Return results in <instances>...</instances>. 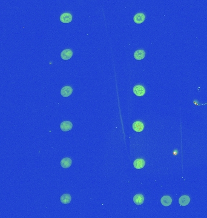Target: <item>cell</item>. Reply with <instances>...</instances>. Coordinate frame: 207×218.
I'll list each match as a JSON object with an SVG mask.
<instances>
[{
    "label": "cell",
    "instance_id": "4",
    "mask_svg": "<svg viewBox=\"0 0 207 218\" xmlns=\"http://www.w3.org/2000/svg\"><path fill=\"white\" fill-rule=\"evenodd\" d=\"M60 21L63 23H69L72 21V15L70 13H63L60 15Z\"/></svg>",
    "mask_w": 207,
    "mask_h": 218
},
{
    "label": "cell",
    "instance_id": "11",
    "mask_svg": "<svg viewBox=\"0 0 207 218\" xmlns=\"http://www.w3.org/2000/svg\"><path fill=\"white\" fill-rule=\"evenodd\" d=\"M146 165V161L143 159H137L133 162L134 167L136 169H142Z\"/></svg>",
    "mask_w": 207,
    "mask_h": 218
},
{
    "label": "cell",
    "instance_id": "3",
    "mask_svg": "<svg viewBox=\"0 0 207 218\" xmlns=\"http://www.w3.org/2000/svg\"><path fill=\"white\" fill-rule=\"evenodd\" d=\"M73 88L71 86H66L63 87L61 90V95L63 97H68L72 94Z\"/></svg>",
    "mask_w": 207,
    "mask_h": 218
},
{
    "label": "cell",
    "instance_id": "14",
    "mask_svg": "<svg viewBox=\"0 0 207 218\" xmlns=\"http://www.w3.org/2000/svg\"><path fill=\"white\" fill-rule=\"evenodd\" d=\"M72 201V197L69 194H64L60 197V201L63 204H68Z\"/></svg>",
    "mask_w": 207,
    "mask_h": 218
},
{
    "label": "cell",
    "instance_id": "8",
    "mask_svg": "<svg viewBox=\"0 0 207 218\" xmlns=\"http://www.w3.org/2000/svg\"><path fill=\"white\" fill-rule=\"evenodd\" d=\"M145 19H146V16L143 13H136L133 18L134 22L136 24L142 23L145 21Z\"/></svg>",
    "mask_w": 207,
    "mask_h": 218
},
{
    "label": "cell",
    "instance_id": "2",
    "mask_svg": "<svg viewBox=\"0 0 207 218\" xmlns=\"http://www.w3.org/2000/svg\"><path fill=\"white\" fill-rule=\"evenodd\" d=\"M73 127V124L72 122L66 121L61 122L60 124V128L61 130L63 132H68L70 131L72 129Z\"/></svg>",
    "mask_w": 207,
    "mask_h": 218
},
{
    "label": "cell",
    "instance_id": "12",
    "mask_svg": "<svg viewBox=\"0 0 207 218\" xmlns=\"http://www.w3.org/2000/svg\"><path fill=\"white\" fill-rule=\"evenodd\" d=\"M133 202L137 206H140L144 202V197L142 195L137 194L134 196L133 197Z\"/></svg>",
    "mask_w": 207,
    "mask_h": 218
},
{
    "label": "cell",
    "instance_id": "13",
    "mask_svg": "<svg viewBox=\"0 0 207 218\" xmlns=\"http://www.w3.org/2000/svg\"><path fill=\"white\" fill-rule=\"evenodd\" d=\"M146 57V52L144 50H137L134 53V58L136 60H142Z\"/></svg>",
    "mask_w": 207,
    "mask_h": 218
},
{
    "label": "cell",
    "instance_id": "7",
    "mask_svg": "<svg viewBox=\"0 0 207 218\" xmlns=\"http://www.w3.org/2000/svg\"><path fill=\"white\" fill-rule=\"evenodd\" d=\"M190 202V197L187 195H183L179 197V204L181 206H187Z\"/></svg>",
    "mask_w": 207,
    "mask_h": 218
},
{
    "label": "cell",
    "instance_id": "9",
    "mask_svg": "<svg viewBox=\"0 0 207 218\" xmlns=\"http://www.w3.org/2000/svg\"><path fill=\"white\" fill-rule=\"evenodd\" d=\"M60 164L63 168H68L72 164V160L70 158H64L61 161Z\"/></svg>",
    "mask_w": 207,
    "mask_h": 218
},
{
    "label": "cell",
    "instance_id": "10",
    "mask_svg": "<svg viewBox=\"0 0 207 218\" xmlns=\"http://www.w3.org/2000/svg\"><path fill=\"white\" fill-rule=\"evenodd\" d=\"M172 202H173L172 198L170 196H168V195L162 196L161 199V202L162 204V205L165 207L170 206L172 204Z\"/></svg>",
    "mask_w": 207,
    "mask_h": 218
},
{
    "label": "cell",
    "instance_id": "6",
    "mask_svg": "<svg viewBox=\"0 0 207 218\" xmlns=\"http://www.w3.org/2000/svg\"><path fill=\"white\" fill-rule=\"evenodd\" d=\"M132 127L133 130L136 132H141L144 130V125L143 122L141 121H135L133 122L132 125Z\"/></svg>",
    "mask_w": 207,
    "mask_h": 218
},
{
    "label": "cell",
    "instance_id": "5",
    "mask_svg": "<svg viewBox=\"0 0 207 218\" xmlns=\"http://www.w3.org/2000/svg\"><path fill=\"white\" fill-rule=\"evenodd\" d=\"M61 57L64 60L70 59L73 56V52L71 49H65L61 53Z\"/></svg>",
    "mask_w": 207,
    "mask_h": 218
},
{
    "label": "cell",
    "instance_id": "1",
    "mask_svg": "<svg viewBox=\"0 0 207 218\" xmlns=\"http://www.w3.org/2000/svg\"><path fill=\"white\" fill-rule=\"evenodd\" d=\"M133 93L137 97H142L146 93V88L141 85H136L133 88Z\"/></svg>",
    "mask_w": 207,
    "mask_h": 218
}]
</instances>
